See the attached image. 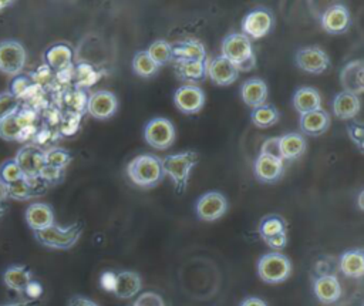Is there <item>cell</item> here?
Returning <instances> with one entry per match:
<instances>
[{
	"label": "cell",
	"mask_w": 364,
	"mask_h": 306,
	"mask_svg": "<svg viewBox=\"0 0 364 306\" xmlns=\"http://www.w3.org/2000/svg\"><path fill=\"white\" fill-rule=\"evenodd\" d=\"M36 88H37V85L34 84L31 77L18 74V75L13 77V80L10 81L9 93L20 101L21 98H28V95H31Z\"/></svg>",
	"instance_id": "obj_35"
},
{
	"label": "cell",
	"mask_w": 364,
	"mask_h": 306,
	"mask_svg": "<svg viewBox=\"0 0 364 306\" xmlns=\"http://www.w3.org/2000/svg\"><path fill=\"white\" fill-rule=\"evenodd\" d=\"M274 26V16L267 7H256L250 10L242 20V33L250 40L266 37Z\"/></svg>",
	"instance_id": "obj_7"
},
{
	"label": "cell",
	"mask_w": 364,
	"mask_h": 306,
	"mask_svg": "<svg viewBox=\"0 0 364 306\" xmlns=\"http://www.w3.org/2000/svg\"><path fill=\"white\" fill-rule=\"evenodd\" d=\"M229 204L226 196L219 191H209L196 201V216L205 222H215L228 212Z\"/></svg>",
	"instance_id": "obj_9"
},
{
	"label": "cell",
	"mask_w": 364,
	"mask_h": 306,
	"mask_svg": "<svg viewBox=\"0 0 364 306\" xmlns=\"http://www.w3.org/2000/svg\"><path fill=\"white\" fill-rule=\"evenodd\" d=\"M240 97L247 107H260L266 104L267 100V84L264 83V80L257 77L249 78L240 87Z\"/></svg>",
	"instance_id": "obj_22"
},
{
	"label": "cell",
	"mask_w": 364,
	"mask_h": 306,
	"mask_svg": "<svg viewBox=\"0 0 364 306\" xmlns=\"http://www.w3.org/2000/svg\"><path fill=\"white\" fill-rule=\"evenodd\" d=\"M348 130V135L351 138V141L358 147V149H363V138H364V131H363V125L360 121H353V124L347 125Z\"/></svg>",
	"instance_id": "obj_42"
},
{
	"label": "cell",
	"mask_w": 364,
	"mask_h": 306,
	"mask_svg": "<svg viewBox=\"0 0 364 306\" xmlns=\"http://www.w3.org/2000/svg\"><path fill=\"white\" fill-rule=\"evenodd\" d=\"M205 93L196 84H183L173 93L175 107L186 115L198 114L205 105Z\"/></svg>",
	"instance_id": "obj_11"
},
{
	"label": "cell",
	"mask_w": 364,
	"mask_h": 306,
	"mask_svg": "<svg viewBox=\"0 0 364 306\" xmlns=\"http://www.w3.org/2000/svg\"><path fill=\"white\" fill-rule=\"evenodd\" d=\"M222 57L229 60L237 71H250L256 65V56L252 41L243 33L228 34L220 46Z\"/></svg>",
	"instance_id": "obj_2"
},
{
	"label": "cell",
	"mask_w": 364,
	"mask_h": 306,
	"mask_svg": "<svg viewBox=\"0 0 364 306\" xmlns=\"http://www.w3.org/2000/svg\"><path fill=\"white\" fill-rule=\"evenodd\" d=\"M176 77L188 84H193L206 78V61L189 60V61H173Z\"/></svg>",
	"instance_id": "obj_26"
},
{
	"label": "cell",
	"mask_w": 364,
	"mask_h": 306,
	"mask_svg": "<svg viewBox=\"0 0 364 306\" xmlns=\"http://www.w3.org/2000/svg\"><path fill=\"white\" fill-rule=\"evenodd\" d=\"M127 175L136 186L154 188L159 185L165 176L162 159L154 154L136 155L128 162Z\"/></svg>",
	"instance_id": "obj_1"
},
{
	"label": "cell",
	"mask_w": 364,
	"mask_h": 306,
	"mask_svg": "<svg viewBox=\"0 0 364 306\" xmlns=\"http://www.w3.org/2000/svg\"><path fill=\"white\" fill-rule=\"evenodd\" d=\"M13 3H14V1H10V0H0V13H1L4 9L10 7Z\"/></svg>",
	"instance_id": "obj_50"
},
{
	"label": "cell",
	"mask_w": 364,
	"mask_h": 306,
	"mask_svg": "<svg viewBox=\"0 0 364 306\" xmlns=\"http://www.w3.org/2000/svg\"><path fill=\"white\" fill-rule=\"evenodd\" d=\"M71 159L73 157L61 148H50L44 151V164L58 169H64L71 162Z\"/></svg>",
	"instance_id": "obj_37"
},
{
	"label": "cell",
	"mask_w": 364,
	"mask_h": 306,
	"mask_svg": "<svg viewBox=\"0 0 364 306\" xmlns=\"http://www.w3.org/2000/svg\"><path fill=\"white\" fill-rule=\"evenodd\" d=\"M26 222L36 232L54 223V212L48 204L34 202L26 209Z\"/></svg>",
	"instance_id": "obj_23"
},
{
	"label": "cell",
	"mask_w": 364,
	"mask_h": 306,
	"mask_svg": "<svg viewBox=\"0 0 364 306\" xmlns=\"http://www.w3.org/2000/svg\"><path fill=\"white\" fill-rule=\"evenodd\" d=\"M260 154H267L276 158H280V152H279V137H272L267 138L260 148ZM282 159V158H280Z\"/></svg>",
	"instance_id": "obj_43"
},
{
	"label": "cell",
	"mask_w": 364,
	"mask_h": 306,
	"mask_svg": "<svg viewBox=\"0 0 364 306\" xmlns=\"http://www.w3.org/2000/svg\"><path fill=\"white\" fill-rule=\"evenodd\" d=\"M132 70L136 75L142 78H149L158 73L159 67L152 61L146 50H141L136 51V54L132 58Z\"/></svg>",
	"instance_id": "obj_33"
},
{
	"label": "cell",
	"mask_w": 364,
	"mask_h": 306,
	"mask_svg": "<svg viewBox=\"0 0 364 306\" xmlns=\"http://www.w3.org/2000/svg\"><path fill=\"white\" fill-rule=\"evenodd\" d=\"M82 229L84 225L81 222H74L68 226H60L53 223L46 229L36 231L34 236L46 248L67 250L71 249L78 242Z\"/></svg>",
	"instance_id": "obj_4"
},
{
	"label": "cell",
	"mask_w": 364,
	"mask_h": 306,
	"mask_svg": "<svg viewBox=\"0 0 364 306\" xmlns=\"http://www.w3.org/2000/svg\"><path fill=\"white\" fill-rule=\"evenodd\" d=\"M144 138L146 144L155 149H168L176 138V131L168 118L155 117L146 122Z\"/></svg>",
	"instance_id": "obj_6"
},
{
	"label": "cell",
	"mask_w": 364,
	"mask_h": 306,
	"mask_svg": "<svg viewBox=\"0 0 364 306\" xmlns=\"http://www.w3.org/2000/svg\"><path fill=\"white\" fill-rule=\"evenodd\" d=\"M17 110L0 120V138L6 141H17L23 130L17 121Z\"/></svg>",
	"instance_id": "obj_36"
},
{
	"label": "cell",
	"mask_w": 364,
	"mask_h": 306,
	"mask_svg": "<svg viewBox=\"0 0 364 306\" xmlns=\"http://www.w3.org/2000/svg\"><path fill=\"white\" fill-rule=\"evenodd\" d=\"M44 58H46L48 68H53L57 71H64L71 64L73 50L67 44L57 43V44L50 46L46 50Z\"/></svg>",
	"instance_id": "obj_29"
},
{
	"label": "cell",
	"mask_w": 364,
	"mask_h": 306,
	"mask_svg": "<svg viewBox=\"0 0 364 306\" xmlns=\"http://www.w3.org/2000/svg\"><path fill=\"white\" fill-rule=\"evenodd\" d=\"M296 65L309 74H323L330 67L328 54L318 46L301 47L294 56Z\"/></svg>",
	"instance_id": "obj_10"
},
{
	"label": "cell",
	"mask_w": 364,
	"mask_h": 306,
	"mask_svg": "<svg viewBox=\"0 0 364 306\" xmlns=\"http://www.w3.org/2000/svg\"><path fill=\"white\" fill-rule=\"evenodd\" d=\"M9 198V185L0 181V205L3 201H6Z\"/></svg>",
	"instance_id": "obj_49"
},
{
	"label": "cell",
	"mask_w": 364,
	"mask_h": 306,
	"mask_svg": "<svg viewBox=\"0 0 364 306\" xmlns=\"http://www.w3.org/2000/svg\"><path fill=\"white\" fill-rule=\"evenodd\" d=\"M330 125H331V118L328 112L324 111L323 108L301 114L299 120V127L301 132L309 137L323 135L324 132H327Z\"/></svg>",
	"instance_id": "obj_20"
},
{
	"label": "cell",
	"mask_w": 364,
	"mask_h": 306,
	"mask_svg": "<svg viewBox=\"0 0 364 306\" xmlns=\"http://www.w3.org/2000/svg\"><path fill=\"white\" fill-rule=\"evenodd\" d=\"M24 179V175L21 172V169L18 168L17 162L13 159H7L4 161L1 165H0V181L7 184V185H11L14 182H18Z\"/></svg>",
	"instance_id": "obj_38"
},
{
	"label": "cell",
	"mask_w": 364,
	"mask_h": 306,
	"mask_svg": "<svg viewBox=\"0 0 364 306\" xmlns=\"http://www.w3.org/2000/svg\"><path fill=\"white\" fill-rule=\"evenodd\" d=\"M141 287H142V279L139 273L134 270H121L117 275H114L111 290L118 299H131L136 296Z\"/></svg>",
	"instance_id": "obj_19"
},
{
	"label": "cell",
	"mask_w": 364,
	"mask_h": 306,
	"mask_svg": "<svg viewBox=\"0 0 364 306\" xmlns=\"http://www.w3.org/2000/svg\"><path fill=\"white\" fill-rule=\"evenodd\" d=\"M257 231H259V235L263 241L266 238H272V236L279 235V233H286L287 232V223H286L283 216H280L277 213H269V215H266L260 219Z\"/></svg>",
	"instance_id": "obj_32"
},
{
	"label": "cell",
	"mask_w": 364,
	"mask_h": 306,
	"mask_svg": "<svg viewBox=\"0 0 364 306\" xmlns=\"http://www.w3.org/2000/svg\"><path fill=\"white\" fill-rule=\"evenodd\" d=\"M85 107L91 117L97 120H108L117 112L118 100L114 93L108 90H100L87 98Z\"/></svg>",
	"instance_id": "obj_13"
},
{
	"label": "cell",
	"mask_w": 364,
	"mask_h": 306,
	"mask_svg": "<svg viewBox=\"0 0 364 306\" xmlns=\"http://www.w3.org/2000/svg\"><path fill=\"white\" fill-rule=\"evenodd\" d=\"M293 107L297 112L306 114L321 108L320 93L314 87H300L293 95Z\"/></svg>",
	"instance_id": "obj_28"
},
{
	"label": "cell",
	"mask_w": 364,
	"mask_h": 306,
	"mask_svg": "<svg viewBox=\"0 0 364 306\" xmlns=\"http://www.w3.org/2000/svg\"><path fill=\"white\" fill-rule=\"evenodd\" d=\"M26 48L16 40L0 41V71L7 75L21 74L26 65Z\"/></svg>",
	"instance_id": "obj_8"
},
{
	"label": "cell",
	"mask_w": 364,
	"mask_h": 306,
	"mask_svg": "<svg viewBox=\"0 0 364 306\" xmlns=\"http://www.w3.org/2000/svg\"><path fill=\"white\" fill-rule=\"evenodd\" d=\"M4 211H6V209H4V206H3V205H0V218H1V216H3V213H4Z\"/></svg>",
	"instance_id": "obj_52"
},
{
	"label": "cell",
	"mask_w": 364,
	"mask_h": 306,
	"mask_svg": "<svg viewBox=\"0 0 364 306\" xmlns=\"http://www.w3.org/2000/svg\"><path fill=\"white\" fill-rule=\"evenodd\" d=\"M307 149L306 137L300 132H287L279 137V152L282 161L300 158Z\"/></svg>",
	"instance_id": "obj_21"
},
{
	"label": "cell",
	"mask_w": 364,
	"mask_h": 306,
	"mask_svg": "<svg viewBox=\"0 0 364 306\" xmlns=\"http://www.w3.org/2000/svg\"><path fill=\"white\" fill-rule=\"evenodd\" d=\"M14 161L21 169L24 178H36L38 176L41 168L46 165L44 149H41L34 144H26L17 151Z\"/></svg>",
	"instance_id": "obj_12"
},
{
	"label": "cell",
	"mask_w": 364,
	"mask_h": 306,
	"mask_svg": "<svg viewBox=\"0 0 364 306\" xmlns=\"http://www.w3.org/2000/svg\"><path fill=\"white\" fill-rule=\"evenodd\" d=\"M199 162V154L195 151H185L181 154H172L162 158L164 174L168 175L175 185L178 194L185 192L192 168Z\"/></svg>",
	"instance_id": "obj_3"
},
{
	"label": "cell",
	"mask_w": 364,
	"mask_h": 306,
	"mask_svg": "<svg viewBox=\"0 0 364 306\" xmlns=\"http://www.w3.org/2000/svg\"><path fill=\"white\" fill-rule=\"evenodd\" d=\"M338 269L347 278L360 279L364 275V250L355 248L343 252L338 259Z\"/></svg>",
	"instance_id": "obj_24"
},
{
	"label": "cell",
	"mask_w": 364,
	"mask_h": 306,
	"mask_svg": "<svg viewBox=\"0 0 364 306\" xmlns=\"http://www.w3.org/2000/svg\"><path fill=\"white\" fill-rule=\"evenodd\" d=\"M68 306H100L97 302L85 297V296H80L75 295L68 300Z\"/></svg>",
	"instance_id": "obj_46"
},
{
	"label": "cell",
	"mask_w": 364,
	"mask_h": 306,
	"mask_svg": "<svg viewBox=\"0 0 364 306\" xmlns=\"http://www.w3.org/2000/svg\"><path fill=\"white\" fill-rule=\"evenodd\" d=\"M132 306H165V302L162 296L155 292H144L134 300Z\"/></svg>",
	"instance_id": "obj_40"
},
{
	"label": "cell",
	"mask_w": 364,
	"mask_h": 306,
	"mask_svg": "<svg viewBox=\"0 0 364 306\" xmlns=\"http://www.w3.org/2000/svg\"><path fill=\"white\" fill-rule=\"evenodd\" d=\"M283 167H284V161H282L280 158H276L267 154H260V152L253 164L256 178L264 184L276 182L283 174Z\"/></svg>",
	"instance_id": "obj_18"
},
{
	"label": "cell",
	"mask_w": 364,
	"mask_h": 306,
	"mask_svg": "<svg viewBox=\"0 0 364 306\" xmlns=\"http://www.w3.org/2000/svg\"><path fill=\"white\" fill-rule=\"evenodd\" d=\"M239 306H267V303L257 296H249V297H245Z\"/></svg>",
	"instance_id": "obj_47"
},
{
	"label": "cell",
	"mask_w": 364,
	"mask_h": 306,
	"mask_svg": "<svg viewBox=\"0 0 364 306\" xmlns=\"http://www.w3.org/2000/svg\"><path fill=\"white\" fill-rule=\"evenodd\" d=\"M360 97L341 91L333 100V112L340 120H354L360 112Z\"/></svg>",
	"instance_id": "obj_27"
},
{
	"label": "cell",
	"mask_w": 364,
	"mask_h": 306,
	"mask_svg": "<svg viewBox=\"0 0 364 306\" xmlns=\"http://www.w3.org/2000/svg\"><path fill=\"white\" fill-rule=\"evenodd\" d=\"M291 260L280 252H269L257 260V275L269 285H277L287 280L291 275Z\"/></svg>",
	"instance_id": "obj_5"
},
{
	"label": "cell",
	"mask_w": 364,
	"mask_h": 306,
	"mask_svg": "<svg viewBox=\"0 0 364 306\" xmlns=\"http://www.w3.org/2000/svg\"><path fill=\"white\" fill-rule=\"evenodd\" d=\"M171 46H172V61H189V60L206 61L205 47L200 41L195 38L178 41Z\"/></svg>",
	"instance_id": "obj_25"
},
{
	"label": "cell",
	"mask_w": 364,
	"mask_h": 306,
	"mask_svg": "<svg viewBox=\"0 0 364 306\" xmlns=\"http://www.w3.org/2000/svg\"><path fill=\"white\" fill-rule=\"evenodd\" d=\"M33 280V275L31 272L23 266V265H13L10 268H7L3 273V282L4 285L11 289L16 290L18 293L24 292V289L27 287V285Z\"/></svg>",
	"instance_id": "obj_30"
},
{
	"label": "cell",
	"mask_w": 364,
	"mask_h": 306,
	"mask_svg": "<svg viewBox=\"0 0 364 306\" xmlns=\"http://www.w3.org/2000/svg\"><path fill=\"white\" fill-rule=\"evenodd\" d=\"M321 27L328 34H343L350 28L351 16L344 4H333L321 14Z\"/></svg>",
	"instance_id": "obj_14"
},
{
	"label": "cell",
	"mask_w": 364,
	"mask_h": 306,
	"mask_svg": "<svg viewBox=\"0 0 364 306\" xmlns=\"http://www.w3.org/2000/svg\"><path fill=\"white\" fill-rule=\"evenodd\" d=\"M38 178L41 181H44L47 185L50 184H57L63 179V169L50 167V165H44L38 174Z\"/></svg>",
	"instance_id": "obj_41"
},
{
	"label": "cell",
	"mask_w": 364,
	"mask_h": 306,
	"mask_svg": "<svg viewBox=\"0 0 364 306\" xmlns=\"http://www.w3.org/2000/svg\"><path fill=\"white\" fill-rule=\"evenodd\" d=\"M340 84L344 93L360 95L364 93V61L353 60L340 71Z\"/></svg>",
	"instance_id": "obj_15"
},
{
	"label": "cell",
	"mask_w": 364,
	"mask_h": 306,
	"mask_svg": "<svg viewBox=\"0 0 364 306\" xmlns=\"http://www.w3.org/2000/svg\"><path fill=\"white\" fill-rule=\"evenodd\" d=\"M313 293L323 305H333L341 296V285L336 275L323 273L313 282Z\"/></svg>",
	"instance_id": "obj_16"
},
{
	"label": "cell",
	"mask_w": 364,
	"mask_h": 306,
	"mask_svg": "<svg viewBox=\"0 0 364 306\" xmlns=\"http://www.w3.org/2000/svg\"><path fill=\"white\" fill-rule=\"evenodd\" d=\"M0 306H38V300H18V302H11V303H1Z\"/></svg>",
	"instance_id": "obj_48"
},
{
	"label": "cell",
	"mask_w": 364,
	"mask_h": 306,
	"mask_svg": "<svg viewBox=\"0 0 364 306\" xmlns=\"http://www.w3.org/2000/svg\"><path fill=\"white\" fill-rule=\"evenodd\" d=\"M146 53L158 67L166 65L172 61V46L166 40H155L148 47Z\"/></svg>",
	"instance_id": "obj_34"
},
{
	"label": "cell",
	"mask_w": 364,
	"mask_h": 306,
	"mask_svg": "<svg viewBox=\"0 0 364 306\" xmlns=\"http://www.w3.org/2000/svg\"><path fill=\"white\" fill-rule=\"evenodd\" d=\"M280 118L279 110L273 104H263L256 107L250 112V121L257 128H269L274 125Z\"/></svg>",
	"instance_id": "obj_31"
},
{
	"label": "cell",
	"mask_w": 364,
	"mask_h": 306,
	"mask_svg": "<svg viewBox=\"0 0 364 306\" xmlns=\"http://www.w3.org/2000/svg\"><path fill=\"white\" fill-rule=\"evenodd\" d=\"M263 242L272 248L274 252L283 249L286 245H287V232L286 233H279V235H274L272 238H266L263 239Z\"/></svg>",
	"instance_id": "obj_44"
},
{
	"label": "cell",
	"mask_w": 364,
	"mask_h": 306,
	"mask_svg": "<svg viewBox=\"0 0 364 306\" xmlns=\"http://www.w3.org/2000/svg\"><path fill=\"white\" fill-rule=\"evenodd\" d=\"M206 75L210 78L213 84L223 87L233 84L239 77V71L229 60H226L222 56H218L208 64Z\"/></svg>",
	"instance_id": "obj_17"
},
{
	"label": "cell",
	"mask_w": 364,
	"mask_h": 306,
	"mask_svg": "<svg viewBox=\"0 0 364 306\" xmlns=\"http://www.w3.org/2000/svg\"><path fill=\"white\" fill-rule=\"evenodd\" d=\"M24 293L27 295L28 299L37 300V299L40 297V295L43 293V287H41V285H40L38 282L31 280V282L27 285V287L24 289Z\"/></svg>",
	"instance_id": "obj_45"
},
{
	"label": "cell",
	"mask_w": 364,
	"mask_h": 306,
	"mask_svg": "<svg viewBox=\"0 0 364 306\" xmlns=\"http://www.w3.org/2000/svg\"><path fill=\"white\" fill-rule=\"evenodd\" d=\"M358 208L363 211V191L358 195Z\"/></svg>",
	"instance_id": "obj_51"
},
{
	"label": "cell",
	"mask_w": 364,
	"mask_h": 306,
	"mask_svg": "<svg viewBox=\"0 0 364 306\" xmlns=\"http://www.w3.org/2000/svg\"><path fill=\"white\" fill-rule=\"evenodd\" d=\"M20 107V101L13 97L9 91L0 93V120Z\"/></svg>",
	"instance_id": "obj_39"
}]
</instances>
